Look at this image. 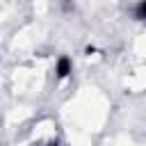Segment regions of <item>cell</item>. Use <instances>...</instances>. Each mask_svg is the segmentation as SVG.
<instances>
[{
    "instance_id": "1",
    "label": "cell",
    "mask_w": 146,
    "mask_h": 146,
    "mask_svg": "<svg viewBox=\"0 0 146 146\" xmlns=\"http://www.w3.org/2000/svg\"><path fill=\"white\" fill-rule=\"evenodd\" d=\"M71 73H73V62H71V57H68V55H59L57 62H55V75H57L59 80H64V78H68Z\"/></svg>"
},
{
    "instance_id": "2",
    "label": "cell",
    "mask_w": 146,
    "mask_h": 146,
    "mask_svg": "<svg viewBox=\"0 0 146 146\" xmlns=\"http://www.w3.org/2000/svg\"><path fill=\"white\" fill-rule=\"evenodd\" d=\"M132 16H135V21L146 23V0H137V5L132 7Z\"/></svg>"
},
{
    "instance_id": "3",
    "label": "cell",
    "mask_w": 146,
    "mask_h": 146,
    "mask_svg": "<svg viewBox=\"0 0 146 146\" xmlns=\"http://www.w3.org/2000/svg\"><path fill=\"white\" fill-rule=\"evenodd\" d=\"M39 146H59V141H57V139H48V141H43V144H39Z\"/></svg>"
}]
</instances>
